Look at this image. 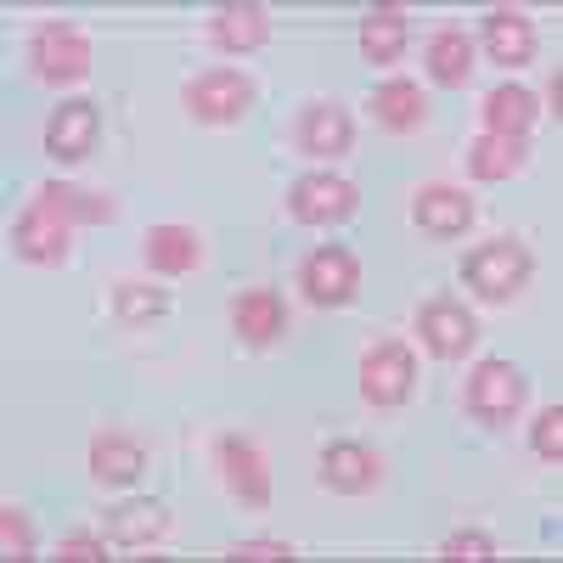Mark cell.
Here are the masks:
<instances>
[{"mask_svg": "<svg viewBox=\"0 0 563 563\" xmlns=\"http://www.w3.org/2000/svg\"><path fill=\"white\" fill-rule=\"evenodd\" d=\"M530 271H536L530 265V249L512 243V238H496V243H485V249H474V254L462 260V282L479 299H490V305H507L512 294H525Z\"/></svg>", "mask_w": 563, "mask_h": 563, "instance_id": "obj_1", "label": "cell"}, {"mask_svg": "<svg viewBox=\"0 0 563 563\" xmlns=\"http://www.w3.org/2000/svg\"><path fill=\"white\" fill-rule=\"evenodd\" d=\"M462 406H467V417H474V422H485V429H501V422H512V417H519V406H525V372L512 366V361H501V355L479 361L474 378H467Z\"/></svg>", "mask_w": 563, "mask_h": 563, "instance_id": "obj_2", "label": "cell"}, {"mask_svg": "<svg viewBox=\"0 0 563 563\" xmlns=\"http://www.w3.org/2000/svg\"><path fill=\"white\" fill-rule=\"evenodd\" d=\"M299 288L316 310H344L361 294V265L344 243H321L299 260Z\"/></svg>", "mask_w": 563, "mask_h": 563, "instance_id": "obj_3", "label": "cell"}, {"mask_svg": "<svg viewBox=\"0 0 563 563\" xmlns=\"http://www.w3.org/2000/svg\"><path fill=\"white\" fill-rule=\"evenodd\" d=\"M29 68L40 85H74L90 74V40L74 23H45L29 40Z\"/></svg>", "mask_w": 563, "mask_h": 563, "instance_id": "obj_4", "label": "cell"}, {"mask_svg": "<svg viewBox=\"0 0 563 563\" xmlns=\"http://www.w3.org/2000/svg\"><path fill=\"white\" fill-rule=\"evenodd\" d=\"M355 203H361L355 186H350L344 175H327V169L299 175V180L288 186V214H294L299 225H344V220L355 214Z\"/></svg>", "mask_w": 563, "mask_h": 563, "instance_id": "obj_5", "label": "cell"}, {"mask_svg": "<svg viewBox=\"0 0 563 563\" xmlns=\"http://www.w3.org/2000/svg\"><path fill=\"white\" fill-rule=\"evenodd\" d=\"M254 102V79L238 68H209L186 85V113L203 119V124H238Z\"/></svg>", "mask_w": 563, "mask_h": 563, "instance_id": "obj_6", "label": "cell"}, {"mask_svg": "<svg viewBox=\"0 0 563 563\" xmlns=\"http://www.w3.org/2000/svg\"><path fill=\"white\" fill-rule=\"evenodd\" d=\"M417 339L429 344V355H440V361H462L467 350H474V339H479V321H474V310H467L462 299H422L417 305Z\"/></svg>", "mask_w": 563, "mask_h": 563, "instance_id": "obj_7", "label": "cell"}, {"mask_svg": "<svg viewBox=\"0 0 563 563\" xmlns=\"http://www.w3.org/2000/svg\"><path fill=\"white\" fill-rule=\"evenodd\" d=\"M411 384H417V361H411V350L400 339H384V344H372L361 355V395H366V406H406Z\"/></svg>", "mask_w": 563, "mask_h": 563, "instance_id": "obj_8", "label": "cell"}, {"mask_svg": "<svg viewBox=\"0 0 563 563\" xmlns=\"http://www.w3.org/2000/svg\"><path fill=\"white\" fill-rule=\"evenodd\" d=\"M214 456H220L225 490L238 496L243 507H254V512L271 507V467H265V456H260V445H254L249 434H220Z\"/></svg>", "mask_w": 563, "mask_h": 563, "instance_id": "obj_9", "label": "cell"}, {"mask_svg": "<svg viewBox=\"0 0 563 563\" xmlns=\"http://www.w3.org/2000/svg\"><path fill=\"white\" fill-rule=\"evenodd\" d=\"M68 220H57L52 209L29 203L18 220H12V249L29 260V265H63L68 260Z\"/></svg>", "mask_w": 563, "mask_h": 563, "instance_id": "obj_10", "label": "cell"}, {"mask_svg": "<svg viewBox=\"0 0 563 563\" xmlns=\"http://www.w3.org/2000/svg\"><path fill=\"white\" fill-rule=\"evenodd\" d=\"M231 333H238L243 344H254V350L276 344L282 333H288V305H282V294H271V288L238 294L231 299Z\"/></svg>", "mask_w": 563, "mask_h": 563, "instance_id": "obj_11", "label": "cell"}, {"mask_svg": "<svg viewBox=\"0 0 563 563\" xmlns=\"http://www.w3.org/2000/svg\"><path fill=\"white\" fill-rule=\"evenodd\" d=\"M378 451L361 445V440H339L321 451V485L339 490V496H366L372 485H378Z\"/></svg>", "mask_w": 563, "mask_h": 563, "instance_id": "obj_12", "label": "cell"}, {"mask_svg": "<svg viewBox=\"0 0 563 563\" xmlns=\"http://www.w3.org/2000/svg\"><path fill=\"white\" fill-rule=\"evenodd\" d=\"M97 130H102L97 102H57L52 124H45V153L63 158V164H79L90 147H97Z\"/></svg>", "mask_w": 563, "mask_h": 563, "instance_id": "obj_13", "label": "cell"}, {"mask_svg": "<svg viewBox=\"0 0 563 563\" xmlns=\"http://www.w3.org/2000/svg\"><path fill=\"white\" fill-rule=\"evenodd\" d=\"M411 220H417V231H429V238H462V231L474 225V198H467L462 186H422L411 198Z\"/></svg>", "mask_w": 563, "mask_h": 563, "instance_id": "obj_14", "label": "cell"}, {"mask_svg": "<svg viewBox=\"0 0 563 563\" xmlns=\"http://www.w3.org/2000/svg\"><path fill=\"white\" fill-rule=\"evenodd\" d=\"M294 147L310 158H344L350 153V113L333 102H310L294 119Z\"/></svg>", "mask_w": 563, "mask_h": 563, "instance_id": "obj_15", "label": "cell"}, {"mask_svg": "<svg viewBox=\"0 0 563 563\" xmlns=\"http://www.w3.org/2000/svg\"><path fill=\"white\" fill-rule=\"evenodd\" d=\"M479 45H485V57L501 63V68H525L536 57V29L519 7H496L479 29Z\"/></svg>", "mask_w": 563, "mask_h": 563, "instance_id": "obj_16", "label": "cell"}, {"mask_svg": "<svg viewBox=\"0 0 563 563\" xmlns=\"http://www.w3.org/2000/svg\"><path fill=\"white\" fill-rule=\"evenodd\" d=\"M169 530V507L164 501H119V507H108L102 512V536L113 541V547H147V541H158Z\"/></svg>", "mask_w": 563, "mask_h": 563, "instance_id": "obj_17", "label": "cell"}, {"mask_svg": "<svg viewBox=\"0 0 563 563\" xmlns=\"http://www.w3.org/2000/svg\"><path fill=\"white\" fill-rule=\"evenodd\" d=\"M209 40L220 45V52L243 57V52H254V45L271 40V12L260 7V0H238V7H220L214 23H209Z\"/></svg>", "mask_w": 563, "mask_h": 563, "instance_id": "obj_18", "label": "cell"}, {"mask_svg": "<svg viewBox=\"0 0 563 563\" xmlns=\"http://www.w3.org/2000/svg\"><path fill=\"white\" fill-rule=\"evenodd\" d=\"M536 113H541V102L530 97L525 85H496V90H485V102H479L485 135H507V141H525Z\"/></svg>", "mask_w": 563, "mask_h": 563, "instance_id": "obj_19", "label": "cell"}, {"mask_svg": "<svg viewBox=\"0 0 563 563\" xmlns=\"http://www.w3.org/2000/svg\"><path fill=\"white\" fill-rule=\"evenodd\" d=\"M372 119H378L389 135H411L429 124V97L417 90V79H389L372 90Z\"/></svg>", "mask_w": 563, "mask_h": 563, "instance_id": "obj_20", "label": "cell"}, {"mask_svg": "<svg viewBox=\"0 0 563 563\" xmlns=\"http://www.w3.org/2000/svg\"><path fill=\"white\" fill-rule=\"evenodd\" d=\"M34 203H40V209H52V214L68 220V225H108V220L119 214L113 198L85 192V186H68V180H45L40 192H34Z\"/></svg>", "mask_w": 563, "mask_h": 563, "instance_id": "obj_21", "label": "cell"}, {"mask_svg": "<svg viewBox=\"0 0 563 563\" xmlns=\"http://www.w3.org/2000/svg\"><path fill=\"white\" fill-rule=\"evenodd\" d=\"M141 467H147V445H141L135 434L108 429V434L90 440V474H97L102 485H130V479H141Z\"/></svg>", "mask_w": 563, "mask_h": 563, "instance_id": "obj_22", "label": "cell"}, {"mask_svg": "<svg viewBox=\"0 0 563 563\" xmlns=\"http://www.w3.org/2000/svg\"><path fill=\"white\" fill-rule=\"evenodd\" d=\"M422 68H429V79L445 85V90L467 85V74H474V40L462 29H434L429 45H422Z\"/></svg>", "mask_w": 563, "mask_h": 563, "instance_id": "obj_23", "label": "cell"}, {"mask_svg": "<svg viewBox=\"0 0 563 563\" xmlns=\"http://www.w3.org/2000/svg\"><path fill=\"white\" fill-rule=\"evenodd\" d=\"M141 254H147V265L158 276H186V271H198L203 243H198L192 225H153L147 243H141Z\"/></svg>", "mask_w": 563, "mask_h": 563, "instance_id": "obj_24", "label": "cell"}, {"mask_svg": "<svg viewBox=\"0 0 563 563\" xmlns=\"http://www.w3.org/2000/svg\"><path fill=\"white\" fill-rule=\"evenodd\" d=\"M406 52V7H372L361 23V57L372 68H389Z\"/></svg>", "mask_w": 563, "mask_h": 563, "instance_id": "obj_25", "label": "cell"}, {"mask_svg": "<svg viewBox=\"0 0 563 563\" xmlns=\"http://www.w3.org/2000/svg\"><path fill=\"white\" fill-rule=\"evenodd\" d=\"M530 158L525 141H507V135H479L474 147H467V175L474 180H507V175H519Z\"/></svg>", "mask_w": 563, "mask_h": 563, "instance_id": "obj_26", "label": "cell"}, {"mask_svg": "<svg viewBox=\"0 0 563 563\" xmlns=\"http://www.w3.org/2000/svg\"><path fill=\"white\" fill-rule=\"evenodd\" d=\"M113 310H119V321H124V327H141V321L164 316V310H169V299H164V288H153V282H119Z\"/></svg>", "mask_w": 563, "mask_h": 563, "instance_id": "obj_27", "label": "cell"}, {"mask_svg": "<svg viewBox=\"0 0 563 563\" xmlns=\"http://www.w3.org/2000/svg\"><path fill=\"white\" fill-rule=\"evenodd\" d=\"M530 451L541 462H563V406H547L530 429Z\"/></svg>", "mask_w": 563, "mask_h": 563, "instance_id": "obj_28", "label": "cell"}, {"mask_svg": "<svg viewBox=\"0 0 563 563\" xmlns=\"http://www.w3.org/2000/svg\"><path fill=\"white\" fill-rule=\"evenodd\" d=\"M440 558H467V563H485V558H496V541H490L485 530H451V536L440 541Z\"/></svg>", "mask_w": 563, "mask_h": 563, "instance_id": "obj_29", "label": "cell"}, {"mask_svg": "<svg viewBox=\"0 0 563 563\" xmlns=\"http://www.w3.org/2000/svg\"><path fill=\"white\" fill-rule=\"evenodd\" d=\"M0 547H7V558H34V530L18 507H0Z\"/></svg>", "mask_w": 563, "mask_h": 563, "instance_id": "obj_30", "label": "cell"}, {"mask_svg": "<svg viewBox=\"0 0 563 563\" xmlns=\"http://www.w3.org/2000/svg\"><path fill=\"white\" fill-rule=\"evenodd\" d=\"M225 558H231V563H238V558H243V563H254V558H282V563H288L294 547H288V541H265V536H254V541H238Z\"/></svg>", "mask_w": 563, "mask_h": 563, "instance_id": "obj_31", "label": "cell"}, {"mask_svg": "<svg viewBox=\"0 0 563 563\" xmlns=\"http://www.w3.org/2000/svg\"><path fill=\"white\" fill-rule=\"evenodd\" d=\"M102 541H108V536H85V530H79V536H68V541L57 547V558H68V563H97V558H108Z\"/></svg>", "mask_w": 563, "mask_h": 563, "instance_id": "obj_32", "label": "cell"}]
</instances>
